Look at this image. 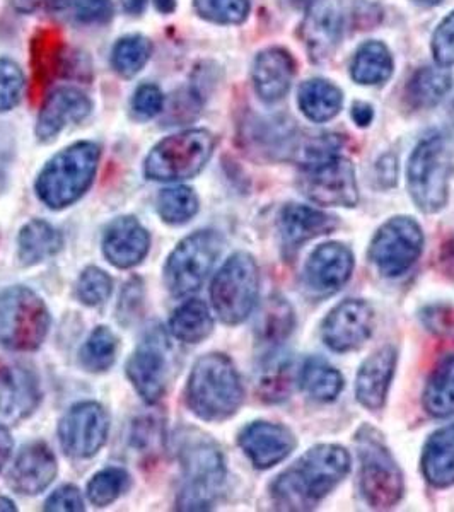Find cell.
<instances>
[{
  "instance_id": "6da1fadb",
  "label": "cell",
  "mask_w": 454,
  "mask_h": 512,
  "mask_svg": "<svg viewBox=\"0 0 454 512\" xmlns=\"http://www.w3.org/2000/svg\"><path fill=\"white\" fill-rule=\"evenodd\" d=\"M352 460L338 444H320L309 449L270 487L275 506L284 511L315 509L349 475Z\"/></svg>"
},
{
  "instance_id": "7a4b0ae2",
  "label": "cell",
  "mask_w": 454,
  "mask_h": 512,
  "mask_svg": "<svg viewBox=\"0 0 454 512\" xmlns=\"http://www.w3.org/2000/svg\"><path fill=\"white\" fill-rule=\"evenodd\" d=\"M178 458L183 485L176 509L207 511L216 504L226 482V461L221 448L202 432L187 431L181 436Z\"/></svg>"
},
{
  "instance_id": "3957f363",
  "label": "cell",
  "mask_w": 454,
  "mask_h": 512,
  "mask_svg": "<svg viewBox=\"0 0 454 512\" xmlns=\"http://www.w3.org/2000/svg\"><path fill=\"white\" fill-rule=\"evenodd\" d=\"M187 405L198 419H231L245 400V388L233 361L224 354L204 355L193 366L187 384Z\"/></svg>"
},
{
  "instance_id": "277c9868",
  "label": "cell",
  "mask_w": 454,
  "mask_h": 512,
  "mask_svg": "<svg viewBox=\"0 0 454 512\" xmlns=\"http://www.w3.org/2000/svg\"><path fill=\"white\" fill-rule=\"evenodd\" d=\"M101 151L94 142H77L59 152L36 180V193L50 209H64L88 192Z\"/></svg>"
},
{
  "instance_id": "5b68a950",
  "label": "cell",
  "mask_w": 454,
  "mask_h": 512,
  "mask_svg": "<svg viewBox=\"0 0 454 512\" xmlns=\"http://www.w3.org/2000/svg\"><path fill=\"white\" fill-rule=\"evenodd\" d=\"M451 154L441 135L422 140L410 156L407 185L410 197L425 214H436L448 204Z\"/></svg>"
},
{
  "instance_id": "8992f818",
  "label": "cell",
  "mask_w": 454,
  "mask_h": 512,
  "mask_svg": "<svg viewBox=\"0 0 454 512\" xmlns=\"http://www.w3.org/2000/svg\"><path fill=\"white\" fill-rule=\"evenodd\" d=\"M50 315L41 297L28 287H9L0 292V344L28 352L43 344Z\"/></svg>"
},
{
  "instance_id": "52a82bcc",
  "label": "cell",
  "mask_w": 454,
  "mask_h": 512,
  "mask_svg": "<svg viewBox=\"0 0 454 512\" xmlns=\"http://www.w3.org/2000/svg\"><path fill=\"white\" fill-rule=\"evenodd\" d=\"M260 294V272L250 253H234L210 287L217 316L226 325H239L253 313Z\"/></svg>"
},
{
  "instance_id": "ba28073f",
  "label": "cell",
  "mask_w": 454,
  "mask_h": 512,
  "mask_svg": "<svg viewBox=\"0 0 454 512\" xmlns=\"http://www.w3.org/2000/svg\"><path fill=\"white\" fill-rule=\"evenodd\" d=\"M214 135L197 128L161 140L146 159V176L154 181L190 180L212 158Z\"/></svg>"
},
{
  "instance_id": "9c48e42d",
  "label": "cell",
  "mask_w": 454,
  "mask_h": 512,
  "mask_svg": "<svg viewBox=\"0 0 454 512\" xmlns=\"http://www.w3.org/2000/svg\"><path fill=\"white\" fill-rule=\"evenodd\" d=\"M361 460V490L374 509H390L402 501L403 473L378 432L364 427L357 434Z\"/></svg>"
},
{
  "instance_id": "30bf717a",
  "label": "cell",
  "mask_w": 454,
  "mask_h": 512,
  "mask_svg": "<svg viewBox=\"0 0 454 512\" xmlns=\"http://www.w3.org/2000/svg\"><path fill=\"white\" fill-rule=\"evenodd\" d=\"M224 248L216 231H197L176 246L164 267V280L171 294L187 296L198 291Z\"/></svg>"
},
{
  "instance_id": "8fae6325",
  "label": "cell",
  "mask_w": 454,
  "mask_h": 512,
  "mask_svg": "<svg viewBox=\"0 0 454 512\" xmlns=\"http://www.w3.org/2000/svg\"><path fill=\"white\" fill-rule=\"evenodd\" d=\"M424 250V233L412 217H393L379 227L369 258L379 274L395 279L414 267Z\"/></svg>"
},
{
  "instance_id": "7c38bea8",
  "label": "cell",
  "mask_w": 454,
  "mask_h": 512,
  "mask_svg": "<svg viewBox=\"0 0 454 512\" xmlns=\"http://www.w3.org/2000/svg\"><path fill=\"white\" fill-rule=\"evenodd\" d=\"M304 197L323 207H356L359 202L356 169L349 159L333 156L304 168L297 180Z\"/></svg>"
},
{
  "instance_id": "4fadbf2b",
  "label": "cell",
  "mask_w": 454,
  "mask_h": 512,
  "mask_svg": "<svg viewBox=\"0 0 454 512\" xmlns=\"http://www.w3.org/2000/svg\"><path fill=\"white\" fill-rule=\"evenodd\" d=\"M127 374L135 390L147 403H156L166 395L171 381V347L159 330L147 333L127 364Z\"/></svg>"
},
{
  "instance_id": "5bb4252c",
  "label": "cell",
  "mask_w": 454,
  "mask_h": 512,
  "mask_svg": "<svg viewBox=\"0 0 454 512\" xmlns=\"http://www.w3.org/2000/svg\"><path fill=\"white\" fill-rule=\"evenodd\" d=\"M108 429L110 419L105 408L94 402L77 403L60 420V444L72 458H91L106 443Z\"/></svg>"
},
{
  "instance_id": "9a60e30c",
  "label": "cell",
  "mask_w": 454,
  "mask_h": 512,
  "mask_svg": "<svg viewBox=\"0 0 454 512\" xmlns=\"http://www.w3.org/2000/svg\"><path fill=\"white\" fill-rule=\"evenodd\" d=\"M41 402L35 371L18 361H0V427L28 419Z\"/></svg>"
},
{
  "instance_id": "2e32d148",
  "label": "cell",
  "mask_w": 454,
  "mask_h": 512,
  "mask_svg": "<svg viewBox=\"0 0 454 512\" xmlns=\"http://www.w3.org/2000/svg\"><path fill=\"white\" fill-rule=\"evenodd\" d=\"M374 332V309L361 299H347L328 313L321 325V338L333 352L361 349Z\"/></svg>"
},
{
  "instance_id": "e0dca14e",
  "label": "cell",
  "mask_w": 454,
  "mask_h": 512,
  "mask_svg": "<svg viewBox=\"0 0 454 512\" xmlns=\"http://www.w3.org/2000/svg\"><path fill=\"white\" fill-rule=\"evenodd\" d=\"M344 33V11L340 0H313L304 18V45L313 62L328 59Z\"/></svg>"
},
{
  "instance_id": "ac0fdd59",
  "label": "cell",
  "mask_w": 454,
  "mask_h": 512,
  "mask_svg": "<svg viewBox=\"0 0 454 512\" xmlns=\"http://www.w3.org/2000/svg\"><path fill=\"white\" fill-rule=\"evenodd\" d=\"M239 446L258 470H268L291 456L297 441L286 425L253 422L239 432Z\"/></svg>"
},
{
  "instance_id": "d6986e66",
  "label": "cell",
  "mask_w": 454,
  "mask_h": 512,
  "mask_svg": "<svg viewBox=\"0 0 454 512\" xmlns=\"http://www.w3.org/2000/svg\"><path fill=\"white\" fill-rule=\"evenodd\" d=\"M354 272V255L342 243L318 246L308 258L304 279L313 291L333 294L349 282Z\"/></svg>"
},
{
  "instance_id": "ffe728a7",
  "label": "cell",
  "mask_w": 454,
  "mask_h": 512,
  "mask_svg": "<svg viewBox=\"0 0 454 512\" xmlns=\"http://www.w3.org/2000/svg\"><path fill=\"white\" fill-rule=\"evenodd\" d=\"M91 106V99L79 89H55L41 108L36 123V137L41 142H52L65 127L88 117Z\"/></svg>"
},
{
  "instance_id": "44dd1931",
  "label": "cell",
  "mask_w": 454,
  "mask_h": 512,
  "mask_svg": "<svg viewBox=\"0 0 454 512\" xmlns=\"http://www.w3.org/2000/svg\"><path fill=\"white\" fill-rule=\"evenodd\" d=\"M33 79L36 88L43 89L53 81V77L72 76L77 72L81 76V55L74 59V53L65 47L62 35L57 30H41L33 40Z\"/></svg>"
},
{
  "instance_id": "7402d4cb",
  "label": "cell",
  "mask_w": 454,
  "mask_h": 512,
  "mask_svg": "<svg viewBox=\"0 0 454 512\" xmlns=\"http://www.w3.org/2000/svg\"><path fill=\"white\" fill-rule=\"evenodd\" d=\"M396 362L398 352L393 345L381 347L362 362L356 379L357 402L362 407L367 410H381L385 407L386 396L395 376Z\"/></svg>"
},
{
  "instance_id": "603a6c76",
  "label": "cell",
  "mask_w": 454,
  "mask_h": 512,
  "mask_svg": "<svg viewBox=\"0 0 454 512\" xmlns=\"http://www.w3.org/2000/svg\"><path fill=\"white\" fill-rule=\"evenodd\" d=\"M57 475V460L47 444H28L21 449L9 473L12 489L24 495H36L47 489Z\"/></svg>"
},
{
  "instance_id": "cb8c5ba5",
  "label": "cell",
  "mask_w": 454,
  "mask_h": 512,
  "mask_svg": "<svg viewBox=\"0 0 454 512\" xmlns=\"http://www.w3.org/2000/svg\"><path fill=\"white\" fill-rule=\"evenodd\" d=\"M151 246V238L135 217H120L111 222L103 238V251L111 265L132 268L139 265Z\"/></svg>"
},
{
  "instance_id": "d4e9b609",
  "label": "cell",
  "mask_w": 454,
  "mask_h": 512,
  "mask_svg": "<svg viewBox=\"0 0 454 512\" xmlns=\"http://www.w3.org/2000/svg\"><path fill=\"white\" fill-rule=\"evenodd\" d=\"M279 227L284 246L296 251L311 239L335 231L338 219L308 205L289 204L280 212Z\"/></svg>"
},
{
  "instance_id": "484cf974",
  "label": "cell",
  "mask_w": 454,
  "mask_h": 512,
  "mask_svg": "<svg viewBox=\"0 0 454 512\" xmlns=\"http://www.w3.org/2000/svg\"><path fill=\"white\" fill-rule=\"evenodd\" d=\"M296 65L289 52L274 47L263 50L253 64V86L265 103L284 98L292 86Z\"/></svg>"
},
{
  "instance_id": "4316f807",
  "label": "cell",
  "mask_w": 454,
  "mask_h": 512,
  "mask_svg": "<svg viewBox=\"0 0 454 512\" xmlns=\"http://www.w3.org/2000/svg\"><path fill=\"white\" fill-rule=\"evenodd\" d=\"M422 472L427 482L446 489L454 485V424L434 432L422 453Z\"/></svg>"
},
{
  "instance_id": "83f0119b",
  "label": "cell",
  "mask_w": 454,
  "mask_h": 512,
  "mask_svg": "<svg viewBox=\"0 0 454 512\" xmlns=\"http://www.w3.org/2000/svg\"><path fill=\"white\" fill-rule=\"evenodd\" d=\"M297 381L294 362L279 349L268 350L258 373V395L268 403L284 402L292 393V384Z\"/></svg>"
},
{
  "instance_id": "f1b7e54d",
  "label": "cell",
  "mask_w": 454,
  "mask_h": 512,
  "mask_svg": "<svg viewBox=\"0 0 454 512\" xmlns=\"http://www.w3.org/2000/svg\"><path fill=\"white\" fill-rule=\"evenodd\" d=\"M62 246L64 238L59 229L45 221H31L19 233V260L30 267L57 255Z\"/></svg>"
},
{
  "instance_id": "f546056e",
  "label": "cell",
  "mask_w": 454,
  "mask_h": 512,
  "mask_svg": "<svg viewBox=\"0 0 454 512\" xmlns=\"http://www.w3.org/2000/svg\"><path fill=\"white\" fill-rule=\"evenodd\" d=\"M294 325L296 316L291 304L282 297H270L258 316V344L267 350L279 349V345L291 337Z\"/></svg>"
},
{
  "instance_id": "4dcf8cb0",
  "label": "cell",
  "mask_w": 454,
  "mask_h": 512,
  "mask_svg": "<svg viewBox=\"0 0 454 512\" xmlns=\"http://www.w3.org/2000/svg\"><path fill=\"white\" fill-rule=\"evenodd\" d=\"M453 88V74L448 67H422L408 82L407 101L412 108L425 110L436 106Z\"/></svg>"
},
{
  "instance_id": "1f68e13d",
  "label": "cell",
  "mask_w": 454,
  "mask_h": 512,
  "mask_svg": "<svg viewBox=\"0 0 454 512\" xmlns=\"http://www.w3.org/2000/svg\"><path fill=\"white\" fill-rule=\"evenodd\" d=\"M344 94L325 79H311L299 89V106L311 122L325 123L342 110Z\"/></svg>"
},
{
  "instance_id": "d6a6232c",
  "label": "cell",
  "mask_w": 454,
  "mask_h": 512,
  "mask_svg": "<svg viewBox=\"0 0 454 512\" xmlns=\"http://www.w3.org/2000/svg\"><path fill=\"white\" fill-rule=\"evenodd\" d=\"M297 383L316 402H333L344 390V378L321 357H309L297 373Z\"/></svg>"
},
{
  "instance_id": "836d02e7",
  "label": "cell",
  "mask_w": 454,
  "mask_h": 512,
  "mask_svg": "<svg viewBox=\"0 0 454 512\" xmlns=\"http://www.w3.org/2000/svg\"><path fill=\"white\" fill-rule=\"evenodd\" d=\"M424 408L436 419L454 415V355L444 357L427 379L424 390Z\"/></svg>"
},
{
  "instance_id": "e575fe53",
  "label": "cell",
  "mask_w": 454,
  "mask_h": 512,
  "mask_svg": "<svg viewBox=\"0 0 454 512\" xmlns=\"http://www.w3.org/2000/svg\"><path fill=\"white\" fill-rule=\"evenodd\" d=\"M350 72L357 84H383L393 74V57L390 50L381 41H367L357 50Z\"/></svg>"
},
{
  "instance_id": "d590c367",
  "label": "cell",
  "mask_w": 454,
  "mask_h": 512,
  "mask_svg": "<svg viewBox=\"0 0 454 512\" xmlns=\"http://www.w3.org/2000/svg\"><path fill=\"white\" fill-rule=\"evenodd\" d=\"M169 328L181 342L200 344L212 333L214 320L204 301L190 299L173 313L169 320Z\"/></svg>"
},
{
  "instance_id": "8d00e7d4",
  "label": "cell",
  "mask_w": 454,
  "mask_h": 512,
  "mask_svg": "<svg viewBox=\"0 0 454 512\" xmlns=\"http://www.w3.org/2000/svg\"><path fill=\"white\" fill-rule=\"evenodd\" d=\"M152 45L146 36L130 35L117 41L111 53V64L122 77H134L151 59Z\"/></svg>"
},
{
  "instance_id": "74e56055",
  "label": "cell",
  "mask_w": 454,
  "mask_h": 512,
  "mask_svg": "<svg viewBox=\"0 0 454 512\" xmlns=\"http://www.w3.org/2000/svg\"><path fill=\"white\" fill-rule=\"evenodd\" d=\"M118 342L110 328L98 326L88 342L82 345L81 364L89 373H105L108 371L115 357H117Z\"/></svg>"
},
{
  "instance_id": "f35d334b",
  "label": "cell",
  "mask_w": 454,
  "mask_h": 512,
  "mask_svg": "<svg viewBox=\"0 0 454 512\" xmlns=\"http://www.w3.org/2000/svg\"><path fill=\"white\" fill-rule=\"evenodd\" d=\"M158 212L161 219L173 226L192 221L198 212V198L192 188H164L158 195Z\"/></svg>"
},
{
  "instance_id": "ab89813d",
  "label": "cell",
  "mask_w": 454,
  "mask_h": 512,
  "mask_svg": "<svg viewBox=\"0 0 454 512\" xmlns=\"http://www.w3.org/2000/svg\"><path fill=\"white\" fill-rule=\"evenodd\" d=\"M130 487V475L123 468H105L96 473L88 483L89 501L94 506H110L120 495L125 494Z\"/></svg>"
},
{
  "instance_id": "60d3db41",
  "label": "cell",
  "mask_w": 454,
  "mask_h": 512,
  "mask_svg": "<svg viewBox=\"0 0 454 512\" xmlns=\"http://www.w3.org/2000/svg\"><path fill=\"white\" fill-rule=\"evenodd\" d=\"M200 18L216 24H241L250 14V0H193Z\"/></svg>"
},
{
  "instance_id": "b9f144b4",
  "label": "cell",
  "mask_w": 454,
  "mask_h": 512,
  "mask_svg": "<svg viewBox=\"0 0 454 512\" xmlns=\"http://www.w3.org/2000/svg\"><path fill=\"white\" fill-rule=\"evenodd\" d=\"M113 282L106 272L98 267H88L82 272L81 277L77 280V297L82 304L86 306H101L108 301Z\"/></svg>"
},
{
  "instance_id": "7bdbcfd3",
  "label": "cell",
  "mask_w": 454,
  "mask_h": 512,
  "mask_svg": "<svg viewBox=\"0 0 454 512\" xmlns=\"http://www.w3.org/2000/svg\"><path fill=\"white\" fill-rule=\"evenodd\" d=\"M24 91L23 70L16 62L0 59V111L12 110Z\"/></svg>"
},
{
  "instance_id": "ee69618b",
  "label": "cell",
  "mask_w": 454,
  "mask_h": 512,
  "mask_svg": "<svg viewBox=\"0 0 454 512\" xmlns=\"http://www.w3.org/2000/svg\"><path fill=\"white\" fill-rule=\"evenodd\" d=\"M164 424L156 415H144L132 425L130 441L140 453H156L163 444Z\"/></svg>"
},
{
  "instance_id": "f6af8a7d",
  "label": "cell",
  "mask_w": 454,
  "mask_h": 512,
  "mask_svg": "<svg viewBox=\"0 0 454 512\" xmlns=\"http://www.w3.org/2000/svg\"><path fill=\"white\" fill-rule=\"evenodd\" d=\"M432 53L437 64L443 67L454 65V11L439 24L432 38Z\"/></svg>"
},
{
  "instance_id": "bcb514c9",
  "label": "cell",
  "mask_w": 454,
  "mask_h": 512,
  "mask_svg": "<svg viewBox=\"0 0 454 512\" xmlns=\"http://www.w3.org/2000/svg\"><path fill=\"white\" fill-rule=\"evenodd\" d=\"M164 96L161 89L154 84H144L135 91L134 99H132V110L135 117L140 120H149L154 118L163 111Z\"/></svg>"
},
{
  "instance_id": "7dc6e473",
  "label": "cell",
  "mask_w": 454,
  "mask_h": 512,
  "mask_svg": "<svg viewBox=\"0 0 454 512\" xmlns=\"http://www.w3.org/2000/svg\"><path fill=\"white\" fill-rule=\"evenodd\" d=\"M420 318L422 323L439 337H454V306L432 304L422 309Z\"/></svg>"
},
{
  "instance_id": "c3c4849f",
  "label": "cell",
  "mask_w": 454,
  "mask_h": 512,
  "mask_svg": "<svg viewBox=\"0 0 454 512\" xmlns=\"http://www.w3.org/2000/svg\"><path fill=\"white\" fill-rule=\"evenodd\" d=\"M79 23L101 24L110 21L113 14L111 0H72Z\"/></svg>"
},
{
  "instance_id": "681fc988",
  "label": "cell",
  "mask_w": 454,
  "mask_h": 512,
  "mask_svg": "<svg viewBox=\"0 0 454 512\" xmlns=\"http://www.w3.org/2000/svg\"><path fill=\"white\" fill-rule=\"evenodd\" d=\"M45 511L77 512L84 511L81 492L74 485H64L55 490L45 502Z\"/></svg>"
},
{
  "instance_id": "f907efd6",
  "label": "cell",
  "mask_w": 454,
  "mask_h": 512,
  "mask_svg": "<svg viewBox=\"0 0 454 512\" xmlns=\"http://www.w3.org/2000/svg\"><path fill=\"white\" fill-rule=\"evenodd\" d=\"M127 289L120 297V321L125 318H134L139 313V306L142 304V289L139 280H132L127 284Z\"/></svg>"
},
{
  "instance_id": "816d5d0a",
  "label": "cell",
  "mask_w": 454,
  "mask_h": 512,
  "mask_svg": "<svg viewBox=\"0 0 454 512\" xmlns=\"http://www.w3.org/2000/svg\"><path fill=\"white\" fill-rule=\"evenodd\" d=\"M12 7L19 12H45L60 11L72 6V0H11Z\"/></svg>"
},
{
  "instance_id": "f5cc1de1",
  "label": "cell",
  "mask_w": 454,
  "mask_h": 512,
  "mask_svg": "<svg viewBox=\"0 0 454 512\" xmlns=\"http://www.w3.org/2000/svg\"><path fill=\"white\" fill-rule=\"evenodd\" d=\"M373 118V106L367 105V103H354V106H352V120L359 127H367L369 123L373 122Z\"/></svg>"
},
{
  "instance_id": "db71d44e",
  "label": "cell",
  "mask_w": 454,
  "mask_h": 512,
  "mask_svg": "<svg viewBox=\"0 0 454 512\" xmlns=\"http://www.w3.org/2000/svg\"><path fill=\"white\" fill-rule=\"evenodd\" d=\"M12 451V439L9 436V432L4 429V427H0V472H2V468L6 465L7 460H9V456H11Z\"/></svg>"
},
{
  "instance_id": "11a10c76",
  "label": "cell",
  "mask_w": 454,
  "mask_h": 512,
  "mask_svg": "<svg viewBox=\"0 0 454 512\" xmlns=\"http://www.w3.org/2000/svg\"><path fill=\"white\" fill-rule=\"evenodd\" d=\"M156 9L163 14H171L176 9V0H156Z\"/></svg>"
},
{
  "instance_id": "9f6ffc18",
  "label": "cell",
  "mask_w": 454,
  "mask_h": 512,
  "mask_svg": "<svg viewBox=\"0 0 454 512\" xmlns=\"http://www.w3.org/2000/svg\"><path fill=\"white\" fill-rule=\"evenodd\" d=\"M147 0H127V9L130 12H135V14H139L144 7H146Z\"/></svg>"
},
{
  "instance_id": "6f0895ef",
  "label": "cell",
  "mask_w": 454,
  "mask_h": 512,
  "mask_svg": "<svg viewBox=\"0 0 454 512\" xmlns=\"http://www.w3.org/2000/svg\"><path fill=\"white\" fill-rule=\"evenodd\" d=\"M0 511H16L14 502L9 501L6 497H0Z\"/></svg>"
},
{
  "instance_id": "680465c9",
  "label": "cell",
  "mask_w": 454,
  "mask_h": 512,
  "mask_svg": "<svg viewBox=\"0 0 454 512\" xmlns=\"http://www.w3.org/2000/svg\"><path fill=\"white\" fill-rule=\"evenodd\" d=\"M415 4H419V6L431 7L437 6L439 2H443V0H414Z\"/></svg>"
},
{
  "instance_id": "91938a15",
  "label": "cell",
  "mask_w": 454,
  "mask_h": 512,
  "mask_svg": "<svg viewBox=\"0 0 454 512\" xmlns=\"http://www.w3.org/2000/svg\"><path fill=\"white\" fill-rule=\"evenodd\" d=\"M453 122H454V105H453Z\"/></svg>"
}]
</instances>
